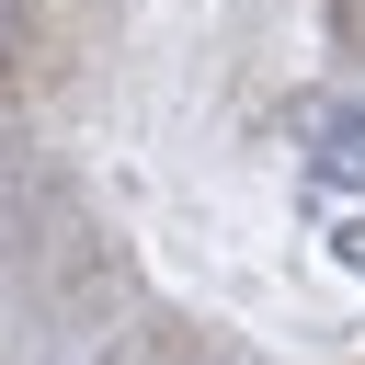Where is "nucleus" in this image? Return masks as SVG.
<instances>
[{
  "instance_id": "1",
  "label": "nucleus",
  "mask_w": 365,
  "mask_h": 365,
  "mask_svg": "<svg viewBox=\"0 0 365 365\" xmlns=\"http://www.w3.org/2000/svg\"><path fill=\"white\" fill-rule=\"evenodd\" d=\"M319 171L331 182H365V103H331L319 114Z\"/></svg>"
},
{
  "instance_id": "2",
  "label": "nucleus",
  "mask_w": 365,
  "mask_h": 365,
  "mask_svg": "<svg viewBox=\"0 0 365 365\" xmlns=\"http://www.w3.org/2000/svg\"><path fill=\"white\" fill-rule=\"evenodd\" d=\"M331 262H342V274H365V217H331Z\"/></svg>"
}]
</instances>
